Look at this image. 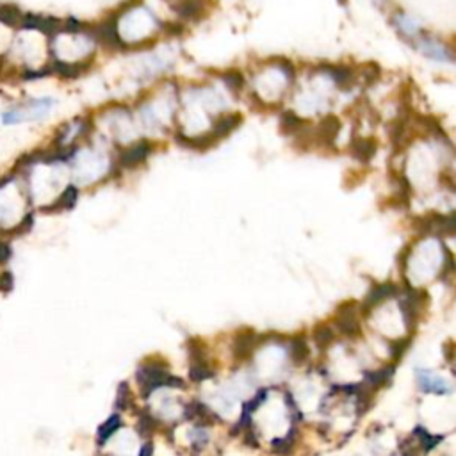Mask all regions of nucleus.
<instances>
[{"mask_svg":"<svg viewBox=\"0 0 456 456\" xmlns=\"http://www.w3.org/2000/svg\"><path fill=\"white\" fill-rule=\"evenodd\" d=\"M56 107L57 100L49 95L20 98L11 97L0 109V125L6 129H15V127L41 123L52 116Z\"/></svg>","mask_w":456,"mask_h":456,"instance_id":"obj_2","label":"nucleus"},{"mask_svg":"<svg viewBox=\"0 0 456 456\" xmlns=\"http://www.w3.org/2000/svg\"><path fill=\"white\" fill-rule=\"evenodd\" d=\"M336 323L344 336L353 337L359 333L360 324H359V317H356V308L353 303H346V305H343V307L339 308Z\"/></svg>","mask_w":456,"mask_h":456,"instance_id":"obj_9","label":"nucleus"},{"mask_svg":"<svg viewBox=\"0 0 456 456\" xmlns=\"http://www.w3.org/2000/svg\"><path fill=\"white\" fill-rule=\"evenodd\" d=\"M155 426H157V420L150 412H143L141 417H139V433L145 437H148L150 433H154Z\"/></svg>","mask_w":456,"mask_h":456,"instance_id":"obj_28","label":"nucleus"},{"mask_svg":"<svg viewBox=\"0 0 456 456\" xmlns=\"http://www.w3.org/2000/svg\"><path fill=\"white\" fill-rule=\"evenodd\" d=\"M152 455H154V444H152V442H145L141 451H139V456H152Z\"/></svg>","mask_w":456,"mask_h":456,"instance_id":"obj_32","label":"nucleus"},{"mask_svg":"<svg viewBox=\"0 0 456 456\" xmlns=\"http://www.w3.org/2000/svg\"><path fill=\"white\" fill-rule=\"evenodd\" d=\"M305 125H307L305 120H301V118L296 113H292V111H285V113H282V116H280V130H282V134H285V136H298L299 130Z\"/></svg>","mask_w":456,"mask_h":456,"instance_id":"obj_19","label":"nucleus"},{"mask_svg":"<svg viewBox=\"0 0 456 456\" xmlns=\"http://www.w3.org/2000/svg\"><path fill=\"white\" fill-rule=\"evenodd\" d=\"M8 100H9V98L6 97L4 89L0 88V109H2V107H4V104H6V102H8Z\"/></svg>","mask_w":456,"mask_h":456,"instance_id":"obj_33","label":"nucleus"},{"mask_svg":"<svg viewBox=\"0 0 456 456\" xmlns=\"http://www.w3.org/2000/svg\"><path fill=\"white\" fill-rule=\"evenodd\" d=\"M340 132V121L339 118L336 116H327L321 120V123L315 129V139H317L321 145L330 146L333 145V141L337 139Z\"/></svg>","mask_w":456,"mask_h":456,"instance_id":"obj_10","label":"nucleus"},{"mask_svg":"<svg viewBox=\"0 0 456 456\" xmlns=\"http://www.w3.org/2000/svg\"><path fill=\"white\" fill-rule=\"evenodd\" d=\"M34 209L20 173L15 168L0 171V235L17 237L33 228Z\"/></svg>","mask_w":456,"mask_h":456,"instance_id":"obj_1","label":"nucleus"},{"mask_svg":"<svg viewBox=\"0 0 456 456\" xmlns=\"http://www.w3.org/2000/svg\"><path fill=\"white\" fill-rule=\"evenodd\" d=\"M414 433H416V437H419L420 444H423V448L426 449V451H430V449H433L437 444H439L440 437L430 435L428 430H424L423 426H417L416 432H414Z\"/></svg>","mask_w":456,"mask_h":456,"instance_id":"obj_27","label":"nucleus"},{"mask_svg":"<svg viewBox=\"0 0 456 456\" xmlns=\"http://www.w3.org/2000/svg\"><path fill=\"white\" fill-rule=\"evenodd\" d=\"M416 228L423 235L433 234L437 237H451L455 234V216L430 212L428 216L416 219Z\"/></svg>","mask_w":456,"mask_h":456,"instance_id":"obj_4","label":"nucleus"},{"mask_svg":"<svg viewBox=\"0 0 456 456\" xmlns=\"http://www.w3.org/2000/svg\"><path fill=\"white\" fill-rule=\"evenodd\" d=\"M417 49H419V52H423L424 56L430 57V59L448 61V63H453V59H455L451 49H448L446 45H442L440 41L433 40V38L430 36L417 38Z\"/></svg>","mask_w":456,"mask_h":456,"instance_id":"obj_7","label":"nucleus"},{"mask_svg":"<svg viewBox=\"0 0 456 456\" xmlns=\"http://www.w3.org/2000/svg\"><path fill=\"white\" fill-rule=\"evenodd\" d=\"M152 152H154V145L148 139H141V141L134 143L129 148L121 150L120 157H118V164L121 168L132 170V168H138L139 164H143Z\"/></svg>","mask_w":456,"mask_h":456,"instance_id":"obj_5","label":"nucleus"},{"mask_svg":"<svg viewBox=\"0 0 456 456\" xmlns=\"http://www.w3.org/2000/svg\"><path fill=\"white\" fill-rule=\"evenodd\" d=\"M177 143L180 146H186V148L191 150H207L212 145H216L214 136L210 132L202 134V136H182V134H177Z\"/></svg>","mask_w":456,"mask_h":456,"instance_id":"obj_18","label":"nucleus"},{"mask_svg":"<svg viewBox=\"0 0 456 456\" xmlns=\"http://www.w3.org/2000/svg\"><path fill=\"white\" fill-rule=\"evenodd\" d=\"M379 73H382V70H379V66L376 65V63H368L362 70V77L368 82H371V84H375L379 79Z\"/></svg>","mask_w":456,"mask_h":456,"instance_id":"obj_30","label":"nucleus"},{"mask_svg":"<svg viewBox=\"0 0 456 456\" xmlns=\"http://www.w3.org/2000/svg\"><path fill=\"white\" fill-rule=\"evenodd\" d=\"M314 340L319 347H328L331 343H333V330L327 324H317L314 328Z\"/></svg>","mask_w":456,"mask_h":456,"instance_id":"obj_24","label":"nucleus"},{"mask_svg":"<svg viewBox=\"0 0 456 456\" xmlns=\"http://www.w3.org/2000/svg\"><path fill=\"white\" fill-rule=\"evenodd\" d=\"M392 24H394L398 33L403 38H408V40H417L423 33V27L414 18L408 17L404 11H396V15L392 17Z\"/></svg>","mask_w":456,"mask_h":456,"instance_id":"obj_12","label":"nucleus"},{"mask_svg":"<svg viewBox=\"0 0 456 456\" xmlns=\"http://www.w3.org/2000/svg\"><path fill=\"white\" fill-rule=\"evenodd\" d=\"M317 72L330 77L331 81L336 82L337 88L340 89H349L355 84V72L347 66L340 65H321L317 66Z\"/></svg>","mask_w":456,"mask_h":456,"instance_id":"obj_8","label":"nucleus"},{"mask_svg":"<svg viewBox=\"0 0 456 456\" xmlns=\"http://www.w3.org/2000/svg\"><path fill=\"white\" fill-rule=\"evenodd\" d=\"M221 81L225 82L226 88L234 91V93H239L242 88H244V75L237 70H228V72L221 73Z\"/></svg>","mask_w":456,"mask_h":456,"instance_id":"obj_22","label":"nucleus"},{"mask_svg":"<svg viewBox=\"0 0 456 456\" xmlns=\"http://www.w3.org/2000/svg\"><path fill=\"white\" fill-rule=\"evenodd\" d=\"M257 340H258V337L255 336L253 331H250V330L241 331V333L235 337V343H234L235 356H239V359H246L248 355H251L255 347L258 346Z\"/></svg>","mask_w":456,"mask_h":456,"instance_id":"obj_17","label":"nucleus"},{"mask_svg":"<svg viewBox=\"0 0 456 456\" xmlns=\"http://www.w3.org/2000/svg\"><path fill=\"white\" fill-rule=\"evenodd\" d=\"M278 63H280V65H276V66L282 70L283 75H285V77H289V81H291V82H294V79H296L294 65H292L291 61H287V59H278Z\"/></svg>","mask_w":456,"mask_h":456,"instance_id":"obj_31","label":"nucleus"},{"mask_svg":"<svg viewBox=\"0 0 456 456\" xmlns=\"http://www.w3.org/2000/svg\"><path fill=\"white\" fill-rule=\"evenodd\" d=\"M398 294V287L394 285V283L387 282V283H378V285H375L369 291V294L365 296V299H363V307L365 308H375L376 305H379V303L387 301V299L394 298V296Z\"/></svg>","mask_w":456,"mask_h":456,"instance_id":"obj_15","label":"nucleus"},{"mask_svg":"<svg viewBox=\"0 0 456 456\" xmlns=\"http://www.w3.org/2000/svg\"><path fill=\"white\" fill-rule=\"evenodd\" d=\"M294 440H296V430H291V433L283 439H276L273 440V449L280 455H287V453L291 451L294 448Z\"/></svg>","mask_w":456,"mask_h":456,"instance_id":"obj_26","label":"nucleus"},{"mask_svg":"<svg viewBox=\"0 0 456 456\" xmlns=\"http://www.w3.org/2000/svg\"><path fill=\"white\" fill-rule=\"evenodd\" d=\"M241 123H242V116L239 113L223 114V116H219L218 120L214 121V125H212L210 134L214 136L216 141H221V139L226 138L228 134L234 132V130L237 129Z\"/></svg>","mask_w":456,"mask_h":456,"instance_id":"obj_13","label":"nucleus"},{"mask_svg":"<svg viewBox=\"0 0 456 456\" xmlns=\"http://www.w3.org/2000/svg\"><path fill=\"white\" fill-rule=\"evenodd\" d=\"M138 378L139 385H141V392L145 396H150L152 392L157 391V388L162 387H170V388H184V382L177 376H171L166 372V369L162 365H159L157 362H150L141 365L138 369Z\"/></svg>","mask_w":456,"mask_h":456,"instance_id":"obj_3","label":"nucleus"},{"mask_svg":"<svg viewBox=\"0 0 456 456\" xmlns=\"http://www.w3.org/2000/svg\"><path fill=\"white\" fill-rule=\"evenodd\" d=\"M416 382L423 392L428 394H449L453 391L451 384L442 376L435 375V372L428 371V369H416Z\"/></svg>","mask_w":456,"mask_h":456,"instance_id":"obj_6","label":"nucleus"},{"mask_svg":"<svg viewBox=\"0 0 456 456\" xmlns=\"http://www.w3.org/2000/svg\"><path fill=\"white\" fill-rule=\"evenodd\" d=\"M349 148H352V154L356 161L368 164L375 159L376 152H378V143L372 138H353Z\"/></svg>","mask_w":456,"mask_h":456,"instance_id":"obj_11","label":"nucleus"},{"mask_svg":"<svg viewBox=\"0 0 456 456\" xmlns=\"http://www.w3.org/2000/svg\"><path fill=\"white\" fill-rule=\"evenodd\" d=\"M79 200V187L75 184H68L65 189L57 194V198L54 200L52 205L47 209V212H63V210H70L75 207Z\"/></svg>","mask_w":456,"mask_h":456,"instance_id":"obj_16","label":"nucleus"},{"mask_svg":"<svg viewBox=\"0 0 456 456\" xmlns=\"http://www.w3.org/2000/svg\"><path fill=\"white\" fill-rule=\"evenodd\" d=\"M189 437H191V444H193L194 449H203L207 446V442H209V433H207V430L203 428V426L194 428Z\"/></svg>","mask_w":456,"mask_h":456,"instance_id":"obj_29","label":"nucleus"},{"mask_svg":"<svg viewBox=\"0 0 456 456\" xmlns=\"http://www.w3.org/2000/svg\"><path fill=\"white\" fill-rule=\"evenodd\" d=\"M120 428H121L120 414H113V416H111L109 419L105 420L104 424H100V426H98V432H97L98 444H105V442H107V440H109L111 437H113L114 433H116Z\"/></svg>","mask_w":456,"mask_h":456,"instance_id":"obj_20","label":"nucleus"},{"mask_svg":"<svg viewBox=\"0 0 456 456\" xmlns=\"http://www.w3.org/2000/svg\"><path fill=\"white\" fill-rule=\"evenodd\" d=\"M339 2H340V4H343V2H346V0H339Z\"/></svg>","mask_w":456,"mask_h":456,"instance_id":"obj_34","label":"nucleus"},{"mask_svg":"<svg viewBox=\"0 0 456 456\" xmlns=\"http://www.w3.org/2000/svg\"><path fill=\"white\" fill-rule=\"evenodd\" d=\"M287 349H289V356L294 360V363H303L308 359V346L303 339H294L287 344Z\"/></svg>","mask_w":456,"mask_h":456,"instance_id":"obj_21","label":"nucleus"},{"mask_svg":"<svg viewBox=\"0 0 456 456\" xmlns=\"http://www.w3.org/2000/svg\"><path fill=\"white\" fill-rule=\"evenodd\" d=\"M392 375H394L392 368H382V369H376V371H371L365 378H368L369 385L378 388V387H384L385 384H388V379L392 378Z\"/></svg>","mask_w":456,"mask_h":456,"instance_id":"obj_23","label":"nucleus"},{"mask_svg":"<svg viewBox=\"0 0 456 456\" xmlns=\"http://www.w3.org/2000/svg\"><path fill=\"white\" fill-rule=\"evenodd\" d=\"M118 410H127L129 407H132V394H130V388L127 384H120L116 392V401H114Z\"/></svg>","mask_w":456,"mask_h":456,"instance_id":"obj_25","label":"nucleus"},{"mask_svg":"<svg viewBox=\"0 0 456 456\" xmlns=\"http://www.w3.org/2000/svg\"><path fill=\"white\" fill-rule=\"evenodd\" d=\"M175 11L182 20H198L205 15L207 0H178Z\"/></svg>","mask_w":456,"mask_h":456,"instance_id":"obj_14","label":"nucleus"}]
</instances>
